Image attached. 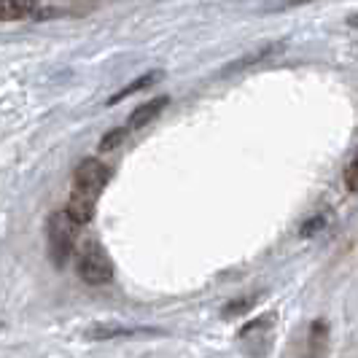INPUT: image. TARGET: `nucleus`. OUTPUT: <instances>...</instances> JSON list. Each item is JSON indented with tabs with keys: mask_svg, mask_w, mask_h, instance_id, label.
Listing matches in <instances>:
<instances>
[{
	"mask_svg": "<svg viewBox=\"0 0 358 358\" xmlns=\"http://www.w3.org/2000/svg\"><path fill=\"white\" fill-rule=\"evenodd\" d=\"M108 180H110V167L103 164L100 159H84L76 173H73V186H71V199L65 213L76 227H84L94 218L100 194L106 192Z\"/></svg>",
	"mask_w": 358,
	"mask_h": 358,
	"instance_id": "f257e3e1",
	"label": "nucleus"
},
{
	"mask_svg": "<svg viewBox=\"0 0 358 358\" xmlns=\"http://www.w3.org/2000/svg\"><path fill=\"white\" fill-rule=\"evenodd\" d=\"M76 224H73L65 210H54L46 224V240H49V256L54 267H65L76 248Z\"/></svg>",
	"mask_w": 358,
	"mask_h": 358,
	"instance_id": "f03ea898",
	"label": "nucleus"
},
{
	"mask_svg": "<svg viewBox=\"0 0 358 358\" xmlns=\"http://www.w3.org/2000/svg\"><path fill=\"white\" fill-rule=\"evenodd\" d=\"M78 278L87 283V286H103L110 283L113 278V264L108 259L106 248L100 243H84V248L78 253Z\"/></svg>",
	"mask_w": 358,
	"mask_h": 358,
	"instance_id": "7ed1b4c3",
	"label": "nucleus"
},
{
	"mask_svg": "<svg viewBox=\"0 0 358 358\" xmlns=\"http://www.w3.org/2000/svg\"><path fill=\"white\" fill-rule=\"evenodd\" d=\"M275 321H278V315L269 313V315H262V318L245 323L240 329V337L237 340H240L243 350L251 358H264L269 353L272 337H275Z\"/></svg>",
	"mask_w": 358,
	"mask_h": 358,
	"instance_id": "20e7f679",
	"label": "nucleus"
},
{
	"mask_svg": "<svg viewBox=\"0 0 358 358\" xmlns=\"http://www.w3.org/2000/svg\"><path fill=\"white\" fill-rule=\"evenodd\" d=\"M52 6H38L27 0H0V22H19V19L41 17V14H54Z\"/></svg>",
	"mask_w": 358,
	"mask_h": 358,
	"instance_id": "39448f33",
	"label": "nucleus"
},
{
	"mask_svg": "<svg viewBox=\"0 0 358 358\" xmlns=\"http://www.w3.org/2000/svg\"><path fill=\"white\" fill-rule=\"evenodd\" d=\"M167 106H170V97H164V94H162V97H154V100H148L145 106H138L132 113H129L124 129H127V132L143 129V127H148L151 122H157V119H159V113Z\"/></svg>",
	"mask_w": 358,
	"mask_h": 358,
	"instance_id": "423d86ee",
	"label": "nucleus"
},
{
	"mask_svg": "<svg viewBox=\"0 0 358 358\" xmlns=\"http://www.w3.org/2000/svg\"><path fill=\"white\" fill-rule=\"evenodd\" d=\"M329 350V323L326 321H313L307 329V348L305 358H323Z\"/></svg>",
	"mask_w": 358,
	"mask_h": 358,
	"instance_id": "0eeeda50",
	"label": "nucleus"
},
{
	"mask_svg": "<svg viewBox=\"0 0 358 358\" xmlns=\"http://www.w3.org/2000/svg\"><path fill=\"white\" fill-rule=\"evenodd\" d=\"M162 78V71H151V73H145V76H141V78H135L129 87H124V90H119L116 94H110V100H108V106H116V103H122L124 97H132L135 92H141V90H148L151 84H157Z\"/></svg>",
	"mask_w": 358,
	"mask_h": 358,
	"instance_id": "6e6552de",
	"label": "nucleus"
},
{
	"mask_svg": "<svg viewBox=\"0 0 358 358\" xmlns=\"http://www.w3.org/2000/svg\"><path fill=\"white\" fill-rule=\"evenodd\" d=\"M253 305H256V296H240V299H232V302H227V305L221 307V315H224V318H240V315H245Z\"/></svg>",
	"mask_w": 358,
	"mask_h": 358,
	"instance_id": "1a4fd4ad",
	"label": "nucleus"
},
{
	"mask_svg": "<svg viewBox=\"0 0 358 358\" xmlns=\"http://www.w3.org/2000/svg\"><path fill=\"white\" fill-rule=\"evenodd\" d=\"M127 135H129V132H127L124 127H119V129H113V132H108L106 138L100 141V145H97V148H100V151H113V148H119V145L124 143V141H127Z\"/></svg>",
	"mask_w": 358,
	"mask_h": 358,
	"instance_id": "9d476101",
	"label": "nucleus"
},
{
	"mask_svg": "<svg viewBox=\"0 0 358 358\" xmlns=\"http://www.w3.org/2000/svg\"><path fill=\"white\" fill-rule=\"evenodd\" d=\"M345 186L350 194H358V151L353 154V159L345 167Z\"/></svg>",
	"mask_w": 358,
	"mask_h": 358,
	"instance_id": "9b49d317",
	"label": "nucleus"
}]
</instances>
